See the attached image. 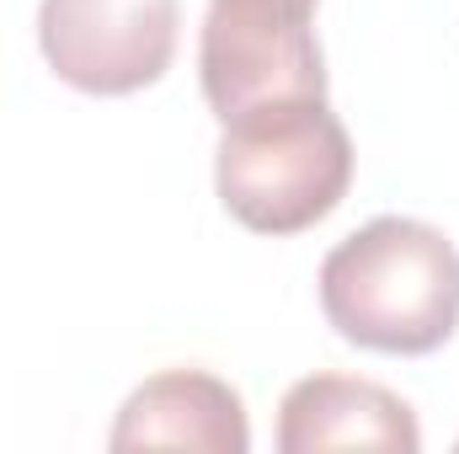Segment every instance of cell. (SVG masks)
<instances>
[{
  "label": "cell",
  "instance_id": "obj_1",
  "mask_svg": "<svg viewBox=\"0 0 459 454\" xmlns=\"http://www.w3.org/2000/svg\"><path fill=\"white\" fill-rule=\"evenodd\" d=\"M321 310L368 353L422 358L459 327V251L428 220L379 214L321 262Z\"/></svg>",
  "mask_w": 459,
  "mask_h": 454
},
{
  "label": "cell",
  "instance_id": "obj_2",
  "mask_svg": "<svg viewBox=\"0 0 459 454\" xmlns=\"http://www.w3.org/2000/svg\"><path fill=\"white\" fill-rule=\"evenodd\" d=\"M220 204L256 235L321 225L352 188V139L326 97L262 102L230 118L214 150Z\"/></svg>",
  "mask_w": 459,
  "mask_h": 454
},
{
  "label": "cell",
  "instance_id": "obj_3",
  "mask_svg": "<svg viewBox=\"0 0 459 454\" xmlns=\"http://www.w3.org/2000/svg\"><path fill=\"white\" fill-rule=\"evenodd\" d=\"M182 0H43L38 43L48 70L86 97L155 86L177 59Z\"/></svg>",
  "mask_w": 459,
  "mask_h": 454
},
{
  "label": "cell",
  "instance_id": "obj_4",
  "mask_svg": "<svg viewBox=\"0 0 459 454\" xmlns=\"http://www.w3.org/2000/svg\"><path fill=\"white\" fill-rule=\"evenodd\" d=\"M198 81L220 123L262 102L326 97V59L310 16L209 5L198 32Z\"/></svg>",
  "mask_w": 459,
  "mask_h": 454
},
{
  "label": "cell",
  "instance_id": "obj_5",
  "mask_svg": "<svg viewBox=\"0 0 459 454\" xmlns=\"http://www.w3.org/2000/svg\"><path fill=\"white\" fill-rule=\"evenodd\" d=\"M278 450L283 454H326V450H385V454H417L422 428L411 406L374 385V380H347V374H310L289 385L278 406Z\"/></svg>",
  "mask_w": 459,
  "mask_h": 454
},
{
  "label": "cell",
  "instance_id": "obj_6",
  "mask_svg": "<svg viewBox=\"0 0 459 454\" xmlns=\"http://www.w3.org/2000/svg\"><path fill=\"white\" fill-rule=\"evenodd\" d=\"M108 444L117 454L128 450H204V454H246L251 423L240 396L225 380L204 369H166L144 380L123 412H117Z\"/></svg>",
  "mask_w": 459,
  "mask_h": 454
},
{
  "label": "cell",
  "instance_id": "obj_7",
  "mask_svg": "<svg viewBox=\"0 0 459 454\" xmlns=\"http://www.w3.org/2000/svg\"><path fill=\"white\" fill-rule=\"evenodd\" d=\"M209 5H240V11H289V16H316V0H209Z\"/></svg>",
  "mask_w": 459,
  "mask_h": 454
}]
</instances>
